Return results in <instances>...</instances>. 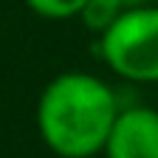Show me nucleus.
I'll list each match as a JSON object with an SVG mask.
<instances>
[{
  "label": "nucleus",
  "mask_w": 158,
  "mask_h": 158,
  "mask_svg": "<svg viewBox=\"0 0 158 158\" xmlns=\"http://www.w3.org/2000/svg\"><path fill=\"white\" fill-rule=\"evenodd\" d=\"M90 0H26V6L45 20H71V17H82L85 6Z\"/></svg>",
  "instance_id": "nucleus-4"
},
{
  "label": "nucleus",
  "mask_w": 158,
  "mask_h": 158,
  "mask_svg": "<svg viewBox=\"0 0 158 158\" xmlns=\"http://www.w3.org/2000/svg\"><path fill=\"white\" fill-rule=\"evenodd\" d=\"M118 14H122V11H118L116 6H110L107 0H90V3L85 6V11H82V20H85L88 28H93V31L102 34Z\"/></svg>",
  "instance_id": "nucleus-5"
},
{
  "label": "nucleus",
  "mask_w": 158,
  "mask_h": 158,
  "mask_svg": "<svg viewBox=\"0 0 158 158\" xmlns=\"http://www.w3.org/2000/svg\"><path fill=\"white\" fill-rule=\"evenodd\" d=\"M122 107L113 88L96 73H56L37 99V133L59 158H90L105 152Z\"/></svg>",
  "instance_id": "nucleus-1"
},
{
  "label": "nucleus",
  "mask_w": 158,
  "mask_h": 158,
  "mask_svg": "<svg viewBox=\"0 0 158 158\" xmlns=\"http://www.w3.org/2000/svg\"><path fill=\"white\" fill-rule=\"evenodd\" d=\"M105 158H158V110L147 105L122 107Z\"/></svg>",
  "instance_id": "nucleus-3"
},
{
  "label": "nucleus",
  "mask_w": 158,
  "mask_h": 158,
  "mask_svg": "<svg viewBox=\"0 0 158 158\" xmlns=\"http://www.w3.org/2000/svg\"><path fill=\"white\" fill-rule=\"evenodd\" d=\"M110 6H116L118 11H127V9H138V6H150V0H107Z\"/></svg>",
  "instance_id": "nucleus-6"
},
{
  "label": "nucleus",
  "mask_w": 158,
  "mask_h": 158,
  "mask_svg": "<svg viewBox=\"0 0 158 158\" xmlns=\"http://www.w3.org/2000/svg\"><path fill=\"white\" fill-rule=\"evenodd\" d=\"M99 56L127 82H158V6L122 11L99 34Z\"/></svg>",
  "instance_id": "nucleus-2"
}]
</instances>
